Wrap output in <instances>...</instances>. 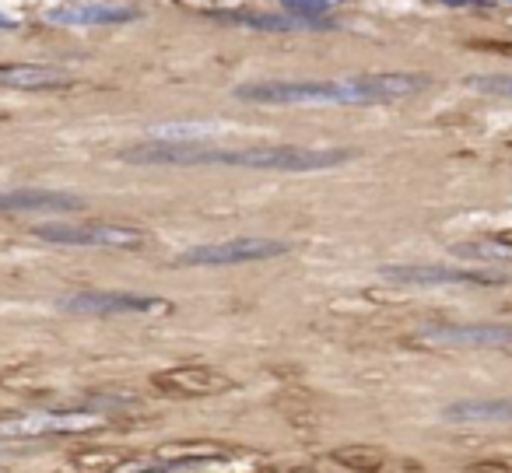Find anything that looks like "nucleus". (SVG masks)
<instances>
[{
    "instance_id": "obj_1",
    "label": "nucleus",
    "mask_w": 512,
    "mask_h": 473,
    "mask_svg": "<svg viewBox=\"0 0 512 473\" xmlns=\"http://www.w3.org/2000/svg\"><path fill=\"white\" fill-rule=\"evenodd\" d=\"M130 165H235L264 172H323L351 162L348 148H299V144H253V148H207L204 141H148L120 151Z\"/></svg>"
},
{
    "instance_id": "obj_2",
    "label": "nucleus",
    "mask_w": 512,
    "mask_h": 473,
    "mask_svg": "<svg viewBox=\"0 0 512 473\" xmlns=\"http://www.w3.org/2000/svg\"><path fill=\"white\" fill-rule=\"evenodd\" d=\"M432 85L428 74H362L348 81H260L235 88L242 102L260 106H330V102H390Z\"/></svg>"
},
{
    "instance_id": "obj_3",
    "label": "nucleus",
    "mask_w": 512,
    "mask_h": 473,
    "mask_svg": "<svg viewBox=\"0 0 512 473\" xmlns=\"http://www.w3.org/2000/svg\"><path fill=\"white\" fill-rule=\"evenodd\" d=\"M36 235L53 246H85V249H134L144 235L130 225H106V221H81V225H39Z\"/></svg>"
},
{
    "instance_id": "obj_4",
    "label": "nucleus",
    "mask_w": 512,
    "mask_h": 473,
    "mask_svg": "<svg viewBox=\"0 0 512 473\" xmlns=\"http://www.w3.org/2000/svg\"><path fill=\"white\" fill-rule=\"evenodd\" d=\"M285 253H288V242L278 239H228V242L186 249L176 263H183V267H235V263H260Z\"/></svg>"
},
{
    "instance_id": "obj_5",
    "label": "nucleus",
    "mask_w": 512,
    "mask_h": 473,
    "mask_svg": "<svg viewBox=\"0 0 512 473\" xmlns=\"http://www.w3.org/2000/svg\"><path fill=\"white\" fill-rule=\"evenodd\" d=\"M60 309L81 312V316H130V312H158L169 309V302L137 291H74L60 298Z\"/></svg>"
},
{
    "instance_id": "obj_6",
    "label": "nucleus",
    "mask_w": 512,
    "mask_h": 473,
    "mask_svg": "<svg viewBox=\"0 0 512 473\" xmlns=\"http://www.w3.org/2000/svg\"><path fill=\"white\" fill-rule=\"evenodd\" d=\"M102 417L92 410H32V414H15L0 421V438H32L50 435V431H88L99 428Z\"/></svg>"
},
{
    "instance_id": "obj_7",
    "label": "nucleus",
    "mask_w": 512,
    "mask_h": 473,
    "mask_svg": "<svg viewBox=\"0 0 512 473\" xmlns=\"http://www.w3.org/2000/svg\"><path fill=\"white\" fill-rule=\"evenodd\" d=\"M386 281L397 284H505L502 274L488 270H463V267H442V263H404V267H383Z\"/></svg>"
},
{
    "instance_id": "obj_8",
    "label": "nucleus",
    "mask_w": 512,
    "mask_h": 473,
    "mask_svg": "<svg viewBox=\"0 0 512 473\" xmlns=\"http://www.w3.org/2000/svg\"><path fill=\"white\" fill-rule=\"evenodd\" d=\"M421 337L432 340V344L512 347V323H446V326H428Z\"/></svg>"
},
{
    "instance_id": "obj_9",
    "label": "nucleus",
    "mask_w": 512,
    "mask_h": 473,
    "mask_svg": "<svg viewBox=\"0 0 512 473\" xmlns=\"http://www.w3.org/2000/svg\"><path fill=\"white\" fill-rule=\"evenodd\" d=\"M158 389H169L172 396H207V393H221V389H232V379L207 365H179L169 372L155 375Z\"/></svg>"
},
{
    "instance_id": "obj_10",
    "label": "nucleus",
    "mask_w": 512,
    "mask_h": 473,
    "mask_svg": "<svg viewBox=\"0 0 512 473\" xmlns=\"http://www.w3.org/2000/svg\"><path fill=\"white\" fill-rule=\"evenodd\" d=\"M442 417L453 424H509L512 396H491V400H456L442 410Z\"/></svg>"
},
{
    "instance_id": "obj_11",
    "label": "nucleus",
    "mask_w": 512,
    "mask_h": 473,
    "mask_svg": "<svg viewBox=\"0 0 512 473\" xmlns=\"http://www.w3.org/2000/svg\"><path fill=\"white\" fill-rule=\"evenodd\" d=\"M85 200L74 193L53 190H4L0 193V211H81Z\"/></svg>"
},
{
    "instance_id": "obj_12",
    "label": "nucleus",
    "mask_w": 512,
    "mask_h": 473,
    "mask_svg": "<svg viewBox=\"0 0 512 473\" xmlns=\"http://www.w3.org/2000/svg\"><path fill=\"white\" fill-rule=\"evenodd\" d=\"M64 78L53 67H0V88H46Z\"/></svg>"
},
{
    "instance_id": "obj_13",
    "label": "nucleus",
    "mask_w": 512,
    "mask_h": 473,
    "mask_svg": "<svg viewBox=\"0 0 512 473\" xmlns=\"http://www.w3.org/2000/svg\"><path fill=\"white\" fill-rule=\"evenodd\" d=\"M477 92H491V95H512V74H474L467 81Z\"/></svg>"
},
{
    "instance_id": "obj_14",
    "label": "nucleus",
    "mask_w": 512,
    "mask_h": 473,
    "mask_svg": "<svg viewBox=\"0 0 512 473\" xmlns=\"http://www.w3.org/2000/svg\"><path fill=\"white\" fill-rule=\"evenodd\" d=\"M53 18H71V22H123L130 11H60Z\"/></svg>"
},
{
    "instance_id": "obj_15",
    "label": "nucleus",
    "mask_w": 512,
    "mask_h": 473,
    "mask_svg": "<svg viewBox=\"0 0 512 473\" xmlns=\"http://www.w3.org/2000/svg\"><path fill=\"white\" fill-rule=\"evenodd\" d=\"M495 242H502V246H512V232H502V235H495Z\"/></svg>"
}]
</instances>
